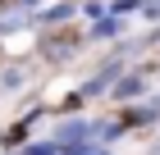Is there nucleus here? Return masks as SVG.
Segmentation results:
<instances>
[{"mask_svg":"<svg viewBox=\"0 0 160 155\" xmlns=\"http://www.w3.org/2000/svg\"><path fill=\"white\" fill-rule=\"evenodd\" d=\"M142 5H147V0H114V5H110V14L119 18V14H133V9H142Z\"/></svg>","mask_w":160,"mask_h":155,"instance_id":"obj_2","label":"nucleus"},{"mask_svg":"<svg viewBox=\"0 0 160 155\" xmlns=\"http://www.w3.org/2000/svg\"><path fill=\"white\" fill-rule=\"evenodd\" d=\"M64 155H105V146H73V151H64Z\"/></svg>","mask_w":160,"mask_h":155,"instance_id":"obj_5","label":"nucleus"},{"mask_svg":"<svg viewBox=\"0 0 160 155\" xmlns=\"http://www.w3.org/2000/svg\"><path fill=\"white\" fill-rule=\"evenodd\" d=\"M28 155H60V146H50V142H37V146H28Z\"/></svg>","mask_w":160,"mask_h":155,"instance_id":"obj_4","label":"nucleus"},{"mask_svg":"<svg viewBox=\"0 0 160 155\" xmlns=\"http://www.w3.org/2000/svg\"><path fill=\"white\" fill-rule=\"evenodd\" d=\"M69 14H73V5H55V9H46L41 18H46V23H60V18H69Z\"/></svg>","mask_w":160,"mask_h":155,"instance_id":"obj_3","label":"nucleus"},{"mask_svg":"<svg viewBox=\"0 0 160 155\" xmlns=\"http://www.w3.org/2000/svg\"><path fill=\"white\" fill-rule=\"evenodd\" d=\"M142 87H147V82H142V78H137V73H128V78H123V82H114V96H119V100H133V96L142 91Z\"/></svg>","mask_w":160,"mask_h":155,"instance_id":"obj_1","label":"nucleus"},{"mask_svg":"<svg viewBox=\"0 0 160 155\" xmlns=\"http://www.w3.org/2000/svg\"><path fill=\"white\" fill-rule=\"evenodd\" d=\"M110 32H119V23H114V18H105V23H96V36H110Z\"/></svg>","mask_w":160,"mask_h":155,"instance_id":"obj_6","label":"nucleus"}]
</instances>
